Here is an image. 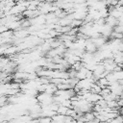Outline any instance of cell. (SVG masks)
Listing matches in <instances>:
<instances>
[{
    "instance_id": "cell-9",
    "label": "cell",
    "mask_w": 123,
    "mask_h": 123,
    "mask_svg": "<svg viewBox=\"0 0 123 123\" xmlns=\"http://www.w3.org/2000/svg\"><path fill=\"white\" fill-rule=\"evenodd\" d=\"M118 50L121 51V52H123V41H121V42L119 43V45H118Z\"/></svg>"
},
{
    "instance_id": "cell-5",
    "label": "cell",
    "mask_w": 123,
    "mask_h": 123,
    "mask_svg": "<svg viewBox=\"0 0 123 123\" xmlns=\"http://www.w3.org/2000/svg\"><path fill=\"white\" fill-rule=\"evenodd\" d=\"M112 73H113V75H114V77H115V79L117 81L123 79V69H120V70H117V71H113Z\"/></svg>"
},
{
    "instance_id": "cell-10",
    "label": "cell",
    "mask_w": 123,
    "mask_h": 123,
    "mask_svg": "<svg viewBox=\"0 0 123 123\" xmlns=\"http://www.w3.org/2000/svg\"><path fill=\"white\" fill-rule=\"evenodd\" d=\"M39 2H45V1H47V0H38Z\"/></svg>"
},
{
    "instance_id": "cell-4",
    "label": "cell",
    "mask_w": 123,
    "mask_h": 123,
    "mask_svg": "<svg viewBox=\"0 0 123 123\" xmlns=\"http://www.w3.org/2000/svg\"><path fill=\"white\" fill-rule=\"evenodd\" d=\"M67 110H68V108H66V107H64V106H62V105H59V107H58V109H57V113L65 115Z\"/></svg>"
},
{
    "instance_id": "cell-1",
    "label": "cell",
    "mask_w": 123,
    "mask_h": 123,
    "mask_svg": "<svg viewBox=\"0 0 123 123\" xmlns=\"http://www.w3.org/2000/svg\"><path fill=\"white\" fill-rule=\"evenodd\" d=\"M112 31H113V28L105 23V24L103 25V27H102V30H101V33H100V34H101V36L105 37L106 38H109V37H111Z\"/></svg>"
},
{
    "instance_id": "cell-3",
    "label": "cell",
    "mask_w": 123,
    "mask_h": 123,
    "mask_svg": "<svg viewBox=\"0 0 123 123\" xmlns=\"http://www.w3.org/2000/svg\"><path fill=\"white\" fill-rule=\"evenodd\" d=\"M105 23L106 24H108V25H110L111 27H115L116 25H117V23H118V21H117V19L115 18V17H113V16H111V15H108L106 18H105Z\"/></svg>"
},
{
    "instance_id": "cell-7",
    "label": "cell",
    "mask_w": 123,
    "mask_h": 123,
    "mask_svg": "<svg viewBox=\"0 0 123 123\" xmlns=\"http://www.w3.org/2000/svg\"><path fill=\"white\" fill-rule=\"evenodd\" d=\"M113 31L114 32H117V33H121L123 34V25H116L115 27H113Z\"/></svg>"
},
{
    "instance_id": "cell-2",
    "label": "cell",
    "mask_w": 123,
    "mask_h": 123,
    "mask_svg": "<svg viewBox=\"0 0 123 123\" xmlns=\"http://www.w3.org/2000/svg\"><path fill=\"white\" fill-rule=\"evenodd\" d=\"M45 86V88H44V92H47V93H49V94H52V95H54L55 93H56V91L58 90V88H57V86L55 85V84H53V83H48V84H45L44 85Z\"/></svg>"
},
{
    "instance_id": "cell-6",
    "label": "cell",
    "mask_w": 123,
    "mask_h": 123,
    "mask_svg": "<svg viewBox=\"0 0 123 123\" xmlns=\"http://www.w3.org/2000/svg\"><path fill=\"white\" fill-rule=\"evenodd\" d=\"M110 123H123V115L121 114H117L114 118H112Z\"/></svg>"
},
{
    "instance_id": "cell-8",
    "label": "cell",
    "mask_w": 123,
    "mask_h": 123,
    "mask_svg": "<svg viewBox=\"0 0 123 123\" xmlns=\"http://www.w3.org/2000/svg\"><path fill=\"white\" fill-rule=\"evenodd\" d=\"M98 0H86V5L87 7H93L94 4L97 2Z\"/></svg>"
}]
</instances>
